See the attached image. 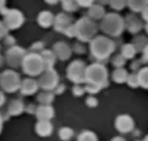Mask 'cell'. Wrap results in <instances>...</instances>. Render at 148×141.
<instances>
[{"mask_svg":"<svg viewBox=\"0 0 148 141\" xmlns=\"http://www.w3.org/2000/svg\"><path fill=\"white\" fill-rule=\"evenodd\" d=\"M3 42H4V45L8 46L9 48L13 47V46H15V39L12 37V36L7 35L6 37H5L4 39H3Z\"/></svg>","mask_w":148,"mask_h":141,"instance_id":"obj_28","label":"cell"},{"mask_svg":"<svg viewBox=\"0 0 148 141\" xmlns=\"http://www.w3.org/2000/svg\"><path fill=\"white\" fill-rule=\"evenodd\" d=\"M107 80V70L99 63H93L86 68V82L103 86Z\"/></svg>","mask_w":148,"mask_h":141,"instance_id":"obj_6","label":"cell"},{"mask_svg":"<svg viewBox=\"0 0 148 141\" xmlns=\"http://www.w3.org/2000/svg\"><path fill=\"white\" fill-rule=\"evenodd\" d=\"M101 28L103 32L111 35H117L119 33L120 29V21L117 15L109 14L103 19L101 23Z\"/></svg>","mask_w":148,"mask_h":141,"instance_id":"obj_10","label":"cell"},{"mask_svg":"<svg viewBox=\"0 0 148 141\" xmlns=\"http://www.w3.org/2000/svg\"><path fill=\"white\" fill-rule=\"evenodd\" d=\"M66 89V86L64 85V84H59V85L57 86V87L54 89V94H63L64 91H65Z\"/></svg>","mask_w":148,"mask_h":141,"instance_id":"obj_32","label":"cell"},{"mask_svg":"<svg viewBox=\"0 0 148 141\" xmlns=\"http://www.w3.org/2000/svg\"><path fill=\"white\" fill-rule=\"evenodd\" d=\"M85 102H86V106L89 107V108H95V107L97 106V100L92 96H88L86 98V100H85Z\"/></svg>","mask_w":148,"mask_h":141,"instance_id":"obj_29","label":"cell"},{"mask_svg":"<svg viewBox=\"0 0 148 141\" xmlns=\"http://www.w3.org/2000/svg\"><path fill=\"white\" fill-rule=\"evenodd\" d=\"M105 15V9L99 4H92L88 8V17L91 19H99Z\"/></svg>","mask_w":148,"mask_h":141,"instance_id":"obj_19","label":"cell"},{"mask_svg":"<svg viewBox=\"0 0 148 141\" xmlns=\"http://www.w3.org/2000/svg\"><path fill=\"white\" fill-rule=\"evenodd\" d=\"M54 21H55V17L51 11L44 10L40 12L39 15H38V23L42 28L51 27L52 25H54Z\"/></svg>","mask_w":148,"mask_h":141,"instance_id":"obj_17","label":"cell"},{"mask_svg":"<svg viewBox=\"0 0 148 141\" xmlns=\"http://www.w3.org/2000/svg\"><path fill=\"white\" fill-rule=\"evenodd\" d=\"M46 2L48 3V4H57V1H46Z\"/></svg>","mask_w":148,"mask_h":141,"instance_id":"obj_39","label":"cell"},{"mask_svg":"<svg viewBox=\"0 0 148 141\" xmlns=\"http://www.w3.org/2000/svg\"><path fill=\"white\" fill-rule=\"evenodd\" d=\"M74 131L69 127H62L59 130V137L61 140L63 141H68L73 137Z\"/></svg>","mask_w":148,"mask_h":141,"instance_id":"obj_21","label":"cell"},{"mask_svg":"<svg viewBox=\"0 0 148 141\" xmlns=\"http://www.w3.org/2000/svg\"><path fill=\"white\" fill-rule=\"evenodd\" d=\"M4 102H5V96H4V94L0 90V108L4 105Z\"/></svg>","mask_w":148,"mask_h":141,"instance_id":"obj_35","label":"cell"},{"mask_svg":"<svg viewBox=\"0 0 148 141\" xmlns=\"http://www.w3.org/2000/svg\"><path fill=\"white\" fill-rule=\"evenodd\" d=\"M7 28L5 27V25L3 23V21H0V39H4L7 36Z\"/></svg>","mask_w":148,"mask_h":141,"instance_id":"obj_31","label":"cell"},{"mask_svg":"<svg viewBox=\"0 0 148 141\" xmlns=\"http://www.w3.org/2000/svg\"><path fill=\"white\" fill-rule=\"evenodd\" d=\"M5 9H6V6H5V1H1V0H0V12L2 13Z\"/></svg>","mask_w":148,"mask_h":141,"instance_id":"obj_36","label":"cell"},{"mask_svg":"<svg viewBox=\"0 0 148 141\" xmlns=\"http://www.w3.org/2000/svg\"><path fill=\"white\" fill-rule=\"evenodd\" d=\"M72 92H73V94L75 96H83L86 91H85L84 87H82V86L76 84V85L72 88Z\"/></svg>","mask_w":148,"mask_h":141,"instance_id":"obj_27","label":"cell"},{"mask_svg":"<svg viewBox=\"0 0 148 141\" xmlns=\"http://www.w3.org/2000/svg\"><path fill=\"white\" fill-rule=\"evenodd\" d=\"M72 25V17L67 13H58L55 17V21H54V27L55 30L59 33L65 34L66 30Z\"/></svg>","mask_w":148,"mask_h":141,"instance_id":"obj_12","label":"cell"},{"mask_svg":"<svg viewBox=\"0 0 148 141\" xmlns=\"http://www.w3.org/2000/svg\"><path fill=\"white\" fill-rule=\"evenodd\" d=\"M86 64L81 60H74L67 68V77L75 84L86 82Z\"/></svg>","mask_w":148,"mask_h":141,"instance_id":"obj_5","label":"cell"},{"mask_svg":"<svg viewBox=\"0 0 148 141\" xmlns=\"http://www.w3.org/2000/svg\"><path fill=\"white\" fill-rule=\"evenodd\" d=\"M23 70L25 74L31 76L41 75L44 70V61L42 56L39 53H31L27 54L23 62Z\"/></svg>","mask_w":148,"mask_h":141,"instance_id":"obj_2","label":"cell"},{"mask_svg":"<svg viewBox=\"0 0 148 141\" xmlns=\"http://www.w3.org/2000/svg\"><path fill=\"white\" fill-rule=\"evenodd\" d=\"M3 23L7 30H15L23 25L25 21L23 14L17 9H5L2 12Z\"/></svg>","mask_w":148,"mask_h":141,"instance_id":"obj_7","label":"cell"},{"mask_svg":"<svg viewBox=\"0 0 148 141\" xmlns=\"http://www.w3.org/2000/svg\"><path fill=\"white\" fill-rule=\"evenodd\" d=\"M74 25H75V30H76V38H78L80 42L91 41L97 31L95 23L88 17H81Z\"/></svg>","mask_w":148,"mask_h":141,"instance_id":"obj_1","label":"cell"},{"mask_svg":"<svg viewBox=\"0 0 148 141\" xmlns=\"http://www.w3.org/2000/svg\"><path fill=\"white\" fill-rule=\"evenodd\" d=\"M0 75H1V73H0Z\"/></svg>","mask_w":148,"mask_h":141,"instance_id":"obj_40","label":"cell"},{"mask_svg":"<svg viewBox=\"0 0 148 141\" xmlns=\"http://www.w3.org/2000/svg\"><path fill=\"white\" fill-rule=\"evenodd\" d=\"M77 141H97L95 134L91 131H83L78 136Z\"/></svg>","mask_w":148,"mask_h":141,"instance_id":"obj_23","label":"cell"},{"mask_svg":"<svg viewBox=\"0 0 148 141\" xmlns=\"http://www.w3.org/2000/svg\"><path fill=\"white\" fill-rule=\"evenodd\" d=\"M3 62H4V58L2 57V56L0 55V67L3 65Z\"/></svg>","mask_w":148,"mask_h":141,"instance_id":"obj_38","label":"cell"},{"mask_svg":"<svg viewBox=\"0 0 148 141\" xmlns=\"http://www.w3.org/2000/svg\"><path fill=\"white\" fill-rule=\"evenodd\" d=\"M27 56V52L19 46H13L6 50L5 52V61L10 67L17 68L23 65L25 57Z\"/></svg>","mask_w":148,"mask_h":141,"instance_id":"obj_9","label":"cell"},{"mask_svg":"<svg viewBox=\"0 0 148 141\" xmlns=\"http://www.w3.org/2000/svg\"><path fill=\"white\" fill-rule=\"evenodd\" d=\"M113 50L112 42L105 37L93 38L90 41V52L91 55L99 60H103L110 55Z\"/></svg>","mask_w":148,"mask_h":141,"instance_id":"obj_3","label":"cell"},{"mask_svg":"<svg viewBox=\"0 0 148 141\" xmlns=\"http://www.w3.org/2000/svg\"><path fill=\"white\" fill-rule=\"evenodd\" d=\"M54 96H55L54 92L44 91L37 96V100L41 104V106H50L51 102L54 100Z\"/></svg>","mask_w":148,"mask_h":141,"instance_id":"obj_20","label":"cell"},{"mask_svg":"<svg viewBox=\"0 0 148 141\" xmlns=\"http://www.w3.org/2000/svg\"><path fill=\"white\" fill-rule=\"evenodd\" d=\"M77 4H78V6H81V7H90L91 5L93 4L92 1H83V0H81V1H77Z\"/></svg>","mask_w":148,"mask_h":141,"instance_id":"obj_34","label":"cell"},{"mask_svg":"<svg viewBox=\"0 0 148 141\" xmlns=\"http://www.w3.org/2000/svg\"><path fill=\"white\" fill-rule=\"evenodd\" d=\"M53 52L56 55V58L62 61H66L71 57L72 49L65 42H57L53 45Z\"/></svg>","mask_w":148,"mask_h":141,"instance_id":"obj_11","label":"cell"},{"mask_svg":"<svg viewBox=\"0 0 148 141\" xmlns=\"http://www.w3.org/2000/svg\"><path fill=\"white\" fill-rule=\"evenodd\" d=\"M38 88H39L38 80L33 79V78H25L21 81V92L23 96H31V94H36Z\"/></svg>","mask_w":148,"mask_h":141,"instance_id":"obj_13","label":"cell"},{"mask_svg":"<svg viewBox=\"0 0 148 141\" xmlns=\"http://www.w3.org/2000/svg\"><path fill=\"white\" fill-rule=\"evenodd\" d=\"M72 50H73L75 53L80 54V55L81 54H84L85 52H86V48H85L80 42H76V43L74 44L73 47H72Z\"/></svg>","mask_w":148,"mask_h":141,"instance_id":"obj_25","label":"cell"},{"mask_svg":"<svg viewBox=\"0 0 148 141\" xmlns=\"http://www.w3.org/2000/svg\"><path fill=\"white\" fill-rule=\"evenodd\" d=\"M65 35L68 37H76V30H75V25H72L66 30Z\"/></svg>","mask_w":148,"mask_h":141,"instance_id":"obj_30","label":"cell"},{"mask_svg":"<svg viewBox=\"0 0 148 141\" xmlns=\"http://www.w3.org/2000/svg\"><path fill=\"white\" fill-rule=\"evenodd\" d=\"M37 109H38L37 106H35V105H33V104H29V106L25 108V112H27L29 114H36Z\"/></svg>","mask_w":148,"mask_h":141,"instance_id":"obj_33","label":"cell"},{"mask_svg":"<svg viewBox=\"0 0 148 141\" xmlns=\"http://www.w3.org/2000/svg\"><path fill=\"white\" fill-rule=\"evenodd\" d=\"M85 88V91L88 92L90 94H97V92L99 91V89L101 88V86L99 85H97V84H91V83H87L86 85L84 86Z\"/></svg>","mask_w":148,"mask_h":141,"instance_id":"obj_24","label":"cell"},{"mask_svg":"<svg viewBox=\"0 0 148 141\" xmlns=\"http://www.w3.org/2000/svg\"><path fill=\"white\" fill-rule=\"evenodd\" d=\"M36 116L39 121H50L54 117V109L51 106H39Z\"/></svg>","mask_w":148,"mask_h":141,"instance_id":"obj_15","label":"cell"},{"mask_svg":"<svg viewBox=\"0 0 148 141\" xmlns=\"http://www.w3.org/2000/svg\"><path fill=\"white\" fill-rule=\"evenodd\" d=\"M62 8L66 11V12H75L78 9V4L77 1H62Z\"/></svg>","mask_w":148,"mask_h":141,"instance_id":"obj_22","label":"cell"},{"mask_svg":"<svg viewBox=\"0 0 148 141\" xmlns=\"http://www.w3.org/2000/svg\"><path fill=\"white\" fill-rule=\"evenodd\" d=\"M25 110V104L21 100H10L8 107H7V113H8L9 116H17V115L21 114Z\"/></svg>","mask_w":148,"mask_h":141,"instance_id":"obj_18","label":"cell"},{"mask_svg":"<svg viewBox=\"0 0 148 141\" xmlns=\"http://www.w3.org/2000/svg\"><path fill=\"white\" fill-rule=\"evenodd\" d=\"M36 132L42 137L50 136L53 132V125L50 121H39L36 125Z\"/></svg>","mask_w":148,"mask_h":141,"instance_id":"obj_16","label":"cell"},{"mask_svg":"<svg viewBox=\"0 0 148 141\" xmlns=\"http://www.w3.org/2000/svg\"><path fill=\"white\" fill-rule=\"evenodd\" d=\"M2 123H3V119L1 116V113H0V132H1V129H2Z\"/></svg>","mask_w":148,"mask_h":141,"instance_id":"obj_37","label":"cell"},{"mask_svg":"<svg viewBox=\"0 0 148 141\" xmlns=\"http://www.w3.org/2000/svg\"><path fill=\"white\" fill-rule=\"evenodd\" d=\"M40 55L42 56L44 61V70L47 71V70L54 69V64H55L56 59H57L54 52L51 51V50H44L40 53Z\"/></svg>","mask_w":148,"mask_h":141,"instance_id":"obj_14","label":"cell"},{"mask_svg":"<svg viewBox=\"0 0 148 141\" xmlns=\"http://www.w3.org/2000/svg\"><path fill=\"white\" fill-rule=\"evenodd\" d=\"M38 83L39 87H41L45 91H51L59 85V75L54 69L44 71L40 75Z\"/></svg>","mask_w":148,"mask_h":141,"instance_id":"obj_8","label":"cell"},{"mask_svg":"<svg viewBox=\"0 0 148 141\" xmlns=\"http://www.w3.org/2000/svg\"><path fill=\"white\" fill-rule=\"evenodd\" d=\"M21 80L17 72L13 70H4L0 75V87L6 92H15L21 89Z\"/></svg>","mask_w":148,"mask_h":141,"instance_id":"obj_4","label":"cell"},{"mask_svg":"<svg viewBox=\"0 0 148 141\" xmlns=\"http://www.w3.org/2000/svg\"><path fill=\"white\" fill-rule=\"evenodd\" d=\"M44 43L43 42H36L31 46V51L33 53H38V52L44 51Z\"/></svg>","mask_w":148,"mask_h":141,"instance_id":"obj_26","label":"cell"}]
</instances>
